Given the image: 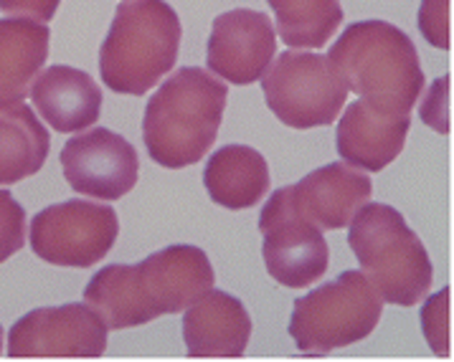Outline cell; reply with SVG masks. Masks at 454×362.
<instances>
[{"mask_svg": "<svg viewBox=\"0 0 454 362\" xmlns=\"http://www.w3.org/2000/svg\"><path fill=\"white\" fill-rule=\"evenodd\" d=\"M214 266L199 246L176 243L140 264H112L87 284L84 302L107 329L143 327L163 314H178L214 289Z\"/></svg>", "mask_w": 454, "mask_h": 362, "instance_id": "obj_1", "label": "cell"}, {"mask_svg": "<svg viewBox=\"0 0 454 362\" xmlns=\"http://www.w3.org/2000/svg\"><path fill=\"white\" fill-rule=\"evenodd\" d=\"M327 61L343 76L348 91L381 114L403 117L424 91V72L414 41L386 20H358L338 38Z\"/></svg>", "mask_w": 454, "mask_h": 362, "instance_id": "obj_2", "label": "cell"}, {"mask_svg": "<svg viewBox=\"0 0 454 362\" xmlns=\"http://www.w3.org/2000/svg\"><path fill=\"white\" fill-rule=\"evenodd\" d=\"M229 89L211 72L183 66L150 96L143 119L147 155L168 170L203 160L216 142Z\"/></svg>", "mask_w": 454, "mask_h": 362, "instance_id": "obj_3", "label": "cell"}, {"mask_svg": "<svg viewBox=\"0 0 454 362\" xmlns=\"http://www.w3.org/2000/svg\"><path fill=\"white\" fill-rule=\"evenodd\" d=\"M181 19L165 0H122L99 49L102 81L117 94L143 96L178 61Z\"/></svg>", "mask_w": 454, "mask_h": 362, "instance_id": "obj_4", "label": "cell"}, {"mask_svg": "<svg viewBox=\"0 0 454 362\" xmlns=\"http://www.w3.org/2000/svg\"><path fill=\"white\" fill-rule=\"evenodd\" d=\"M348 243L368 281L388 304L414 307L429 294L434 266L396 208L365 203L350 220Z\"/></svg>", "mask_w": 454, "mask_h": 362, "instance_id": "obj_5", "label": "cell"}, {"mask_svg": "<svg viewBox=\"0 0 454 362\" xmlns=\"http://www.w3.org/2000/svg\"><path fill=\"white\" fill-rule=\"evenodd\" d=\"M383 297L364 272H343L294 302L290 337L297 350L320 358L365 340L381 320Z\"/></svg>", "mask_w": 454, "mask_h": 362, "instance_id": "obj_6", "label": "cell"}, {"mask_svg": "<svg viewBox=\"0 0 454 362\" xmlns=\"http://www.w3.org/2000/svg\"><path fill=\"white\" fill-rule=\"evenodd\" d=\"M267 107L292 129L333 125L348 102V84L327 56L285 51L262 76Z\"/></svg>", "mask_w": 454, "mask_h": 362, "instance_id": "obj_7", "label": "cell"}, {"mask_svg": "<svg viewBox=\"0 0 454 362\" xmlns=\"http://www.w3.org/2000/svg\"><path fill=\"white\" fill-rule=\"evenodd\" d=\"M117 234L120 220L112 205L72 198L34 216L28 243L46 264L87 269L112 251Z\"/></svg>", "mask_w": 454, "mask_h": 362, "instance_id": "obj_8", "label": "cell"}, {"mask_svg": "<svg viewBox=\"0 0 454 362\" xmlns=\"http://www.w3.org/2000/svg\"><path fill=\"white\" fill-rule=\"evenodd\" d=\"M259 231L264 235L262 256L274 281L305 289L323 279L330 266L323 228L312 223L297 205L290 188L274 190L259 213Z\"/></svg>", "mask_w": 454, "mask_h": 362, "instance_id": "obj_9", "label": "cell"}, {"mask_svg": "<svg viewBox=\"0 0 454 362\" xmlns=\"http://www.w3.org/2000/svg\"><path fill=\"white\" fill-rule=\"evenodd\" d=\"M107 332L87 302L34 309L11 327L8 358H102Z\"/></svg>", "mask_w": 454, "mask_h": 362, "instance_id": "obj_10", "label": "cell"}, {"mask_svg": "<svg viewBox=\"0 0 454 362\" xmlns=\"http://www.w3.org/2000/svg\"><path fill=\"white\" fill-rule=\"evenodd\" d=\"M59 163L74 193L97 200H120L135 188L140 175L137 150L122 135L94 127L72 137Z\"/></svg>", "mask_w": 454, "mask_h": 362, "instance_id": "obj_11", "label": "cell"}, {"mask_svg": "<svg viewBox=\"0 0 454 362\" xmlns=\"http://www.w3.org/2000/svg\"><path fill=\"white\" fill-rule=\"evenodd\" d=\"M277 54V31L272 20L252 8L226 11L214 20L206 64L218 79L237 87L259 81Z\"/></svg>", "mask_w": 454, "mask_h": 362, "instance_id": "obj_12", "label": "cell"}, {"mask_svg": "<svg viewBox=\"0 0 454 362\" xmlns=\"http://www.w3.org/2000/svg\"><path fill=\"white\" fill-rule=\"evenodd\" d=\"M292 196L300 211L323 231H340L371 200L373 182L358 167L330 163L292 185Z\"/></svg>", "mask_w": 454, "mask_h": 362, "instance_id": "obj_13", "label": "cell"}, {"mask_svg": "<svg viewBox=\"0 0 454 362\" xmlns=\"http://www.w3.org/2000/svg\"><path fill=\"white\" fill-rule=\"evenodd\" d=\"M183 340L191 358H241L252 340V317L237 297L211 289L185 312Z\"/></svg>", "mask_w": 454, "mask_h": 362, "instance_id": "obj_14", "label": "cell"}, {"mask_svg": "<svg viewBox=\"0 0 454 362\" xmlns=\"http://www.w3.org/2000/svg\"><path fill=\"white\" fill-rule=\"evenodd\" d=\"M343 109L346 112L335 132L338 155L343 158V163L364 173H379L399 158L411 127L409 114H381L368 107L364 99L350 102Z\"/></svg>", "mask_w": 454, "mask_h": 362, "instance_id": "obj_15", "label": "cell"}, {"mask_svg": "<svg viewBox=\"0 0 454 362\" xmlns=\"http://www.w3.org/2000/svg\"><path fill=\"white\" fill-rule=\"evenodd\" d=\"M31 99L43 122L56 132H82L91 127L102 114V89L90 73L74 66H49L38 73Z\"/></svg>", "mask_w": 454, "mask_h": 362, "instance_id": "obj_16", "label": "cell"}, {"mask_svg": "<svg viewBox=\"0 0 454 362\" xmlns=\"http://www.w3.org/2000/svg\"><path fill=\"white\" fill-rule=\"evenodd\" d=\"M51 31L31 19L0 20V109L23 104L49 58Z\"/></svg>", "mask_w": 454, "mask_h": 362, "instance_id": "obj_17", "label": "cell"}, {"mask_svg": "<svg viewBox=\"0 0 454 362\" xmlns=\"http://www.w3.org/2000/svg\"><path fill=\"white\" fill-rule=\"evenodd\" d=\"M203 185L221 208H254L270 190V165L254 147L223 145L208 158Z\"/></svg>", "mask_w": 454, "mask_h": 362, "instance_id": "obj_18", "label": "cell"}, {"mask_svg": "<svg viewBox=\"0 0 454 362\" xmlns=\"http://www.w3.org/2000/svg\"><path fill=\"white\" fill-rule=\"evenodd\" d=\"M51 150L49 129L28 104L0 109V185L36 175Z\"/></svg>", "mask_w": 454, "mask_h": 362, "instance_id": "obj_19", "label": "cell"}, {"mask_svg": "<svg viewBox=\"0 0 454 362\" xmlns=\"http://www.w3.org/2000/svg\"><path fill=\"white\" fill-rule=\"evenodd\" d=\"M277 34L292 49H323L343 23L338 0H267Z\"/></svg>", "mask_w": 454, "mask_h": 362, "instance_id": "obj_20", "label": "cell"}, {"mask_svg": "<svg viewBox=\"0 0 454 362\" xmlns=\"http://www.w3.org/2000/svg\"><path fill=\"white\" fill-rule=\"evenodd\" d=\"M427 299V297H424ZM421 332L432 344L434 355H450V289L432 294L421 307Z\"/></svg>", "mask_w": 454, "mask_h": 362, "instance_id": "obj_21", "label": "cell"}, {"mask_svg": "<svg viewBox=\"0 0 454 362\" xmlns=\"http://www.w3.org/2000/svg\"><path fill=\"white\" fill-rule=\"evenodd\" d=\"M26 246V211L13 193L0 190V264Z\"/></svg>", "mask_w": 454, "mask_h": 362, "instance_id": "obj_22", "label": "cell"}, {"mask_svg": "<svg viewBox=\"0 0 454 362\" xmlns=\"http://www.w3.org/2000/svg\"><path fill=\"white\" fill-rule=\"evenodd\" d=\"M419 31L434 49H450V0H421L419 5Z\"/></svg>", "mask_w": 454, "mask_h": 362, "instance_id": "obj_23", "label": "cell"}, {"mask_svg": "<svg viewBox=\"0 0 454 362\" xmlns=\"http://www.w3.org/2000/svg\"><path fill=\"white\" fill-rule=\"evenodd\" d=\"M421 119L436 132H450V76H439L434 87L427 91Z\"/></svg>", "mask_w": 454, "mask_h": 362, "instance_id": "obj_24", "label": "cell"}, {"mask_svg": "<svg viewBox=\"0 0 454 362\" xmlns=\"http://www.w3.org/2000/svg\"><path fill=\"white\" fill-rule=\"evenodd\" d=\"M61 0H0V13L11 19H31L38 23L54 19Z\"/></svg>", "mask_w": 454, "mask_h": 362, "instance_id": "obj_25", "label": "cell"}, {"mask_svg": "<svg viewBox=\"0 0 454 362\" xmlns=\"http://www.w3.org/2000/svg\"><path fill=\"white\" fill-rule=\"evenodd\" d=\"M0 355H3V327H0Z\"/></svg>", "mask_w": 454, "mask_h": 362, "instance_id": "obj_26", "label": "cell"}]
</instances>
